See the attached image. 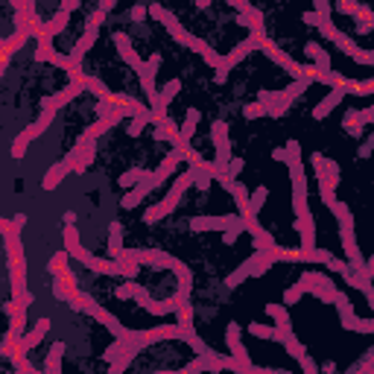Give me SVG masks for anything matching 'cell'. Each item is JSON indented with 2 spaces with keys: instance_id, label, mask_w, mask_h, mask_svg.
Masks as SVG:
<instances>
[{
  "instance_id": "cell-3",
  "label": "cell",
  "mask_w": 374,
  "mask_h": 374,
  "mask_svg": "<svg viewBox=\"0 0 374 374\" xmlns=\"http://www.w3.org/2000/svg\"><path fill=\"white\" fill-rule=\"evenodd\" d=\"M196 123H199V111H196V109H190V111H187V120H184V126H181V137H184V140H187V137L193 134Z\"/></svg>"
},
{
  "instance_id": "cell-2",
  "label": "cell",
  "mask_w": 374,
  "mask_h": 374,
  "mask_svg": "<svg viewBox=\"0 0 374 374\" xmlns=\"http://www.w3.org/2000/svg\"><path fill=\"white\" fill-rule=\"evenodd\" d=\"M65 249L70 254H82V246H79V234L73 231V228H67L65 231Z\"/></svg>"
},
{
  "instance_id": "cell-4",
  "label": "cell",
  "mask_w": 374,
  "mask_h": 374,
  "mask_svg": "<svg viewBox=\"0 0 374 374\" xmlns=\"http://www.w3.org/2000/svg\"><path fill=\"white\" fill-rule=\"evenodd\" d=\"M65 266H67V254H65V251H59V254H53V260H50L47 269H50V272H62Z\"/></svg>"
},
{
  "instance_id": "cell-5",
  "label": "cell",
  "mask_w": 374,
  "mask_h": 374,
  "mask_svg": "<svg viewBox=\"0 0 374 374\" xmlns=\"http://www.w3.org/2000/svg\"><path fill=\"white\" fill-rule=\"evenodd\" d=\"M251 333L254 336H275V330L269 328V325H251Z\"/></svg>"
},
{
  "instance_id": "cell-1",
  "label": "cell",
  "mask_w": 374,
  "mask_h": 374,
  "mask_svg": "<svg viewBox=\"0 0 374 374\" xmlns=\"http://www.w3.org/2000/svg\"><path fill=\"white\" fill-rule=\"evenodd\" d=\"M67 173H70V167H67V164H59V167H53V170H50V173L44 176V187H47V190H53V187H56V184H59V181L67 176Z\"/></svg>"
},
{
  "instance_id": "cell-6",
  "label": "cell",
  "mask_w": 374,
  "mask_h": 374,
  "mask_svg": "<svg viewBox=\"0 0 374 374\" xmlns=\"http://www.w3.org/2000/svg\"><path fill=\"white\" fill-rule=\"evenodd\" d=\"M132 15H134V21H143V18H146V9H143V6H137Z\"/></svg>"
}]
</instances>
